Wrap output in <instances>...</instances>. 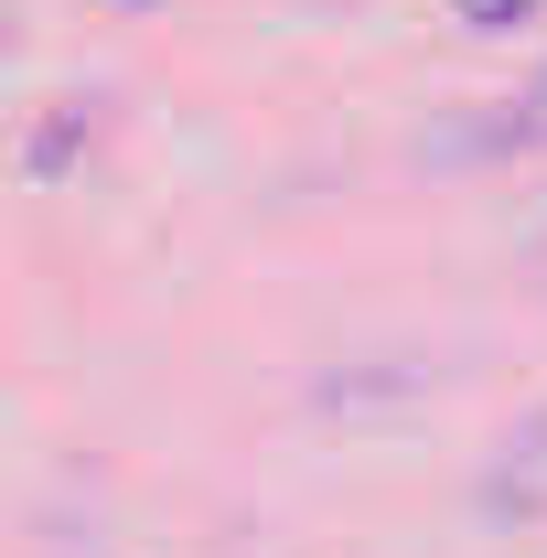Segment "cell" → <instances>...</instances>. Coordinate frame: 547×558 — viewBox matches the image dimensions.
Here are the masks:
<instances>
[{
  "label": "cell",
  "mask_w": 547,
  "mask_h": 558,
  "mask_svg": "<svg viewBox=\"0 0 547 558\" xmlns=\"http://www.w3.org/2000/svg\"><path fill=\"white\" fill-rule=\"evenodd\" d=\"M505 108H515V119H505V130H483V150H494V140H537V130H547V75L526 86V97H505Z\"/></svg>",
  "instance_id": "cell-1"
},
{
  "label": "cell",
  "mask_w": 547,
  "mask_h": 558,
  "mask_svg": "<svg viewBox=\"0 0 547 558\" xmlns=\"http://www.w3.org/2000/svg\"><path fill=\"white\" fill-rule=\"evenodd\" d=\"M526 11H537V0H462V22H473V33H515Z\"/></svg>",
  "instance_id": "cell-2"
}]
</instances>
